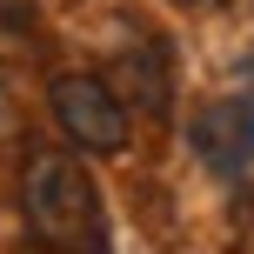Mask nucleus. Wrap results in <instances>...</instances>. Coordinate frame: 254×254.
I'll list each match as a JSON object with an SVG mask.
<instances>
[{"instance_id": "f257e3e1", "label": "nucleus", "mask_w": 254, "mask_h": 254, "mask_svg": "<svg viewBox=\"0 0 254 254\" xmlns=\"http://www.w3.org/2000/svg\"><path fill=\"white\" fill-rule=\"evenodd\" d=\"M20 214L47 254H107V207L80 154L27 147L20 161Z\"/></svg>"}, {"instance_id": "f03ea898", "label": "nucleus", "mask_w": 254, "mask_h": 254, "mask_svg": "<svg viewBox=\"0 0 254 254\" xmlns=\"http://www.w3.org/2000/svg\"><path fill=\"white\" fill-rule=\"evenodd\" d=\"M47 114L67 134L74 154H121L127 134H134V107L121 101V87L107 74H87V67H67V74L47 80Z\"/></svg>"}, {"instance_id": "7ed1b4c3", "label": "nucleus", "mask_w": 254, "mask_h": 254, "mask_svg": "<svg viewBox=\"0 0 254 254\" xmlns=\"http://www.w3.org/2000/svg\"><path fill=\"white\" fill-rule=\"evenodd\" d=\"M188 140H194L201 167L221 181V188H234V194L254 201V101L248 94L207 101L201 114L188 121Z\"/></svg>"}, {"instance_id": "20e7f679", "label": "nucleus", "mask_w": 254, "mask_h": 254, "mask_svg": "<svg viewBox=\"0 0 254 254\" xmlns=\"http://www.w3.org/2000/svg\"><path fill=\"white\" fill-rule=\"evenodd\" d=\"M114 87H121V101L134 107V114H147V121H161L167 107H174V74H167L161 40H134V47H121Z\"/></svg>"}, {"instance_id": "39448f33", "label": "nucleus", "mask_w": 254, "mask_h": 254, "mask_svg": "<svg viewBox=\"0 0 254 254\" xmlns=\"http://www.w3.org/2000/svg\"><path fill=\"white\" fill-rule=\"evenodd\" d=\"M20 140V101H13V87L0 80V147H13Z\"/></svg>"}, {"instance_id": "423d86ee", "label": "nucleus", "mask_w": 254, "mask_h": 254, "mask_svg": "<svg viewBox=\"0 0 254 254\" xmlns=\"http://www.w3.org/2000/svg\"><path fill=\"white\" fill-rule=\"evenodd\" d=\"M174 7H207V0H174Z\"/></svg>"}]
</instances>
